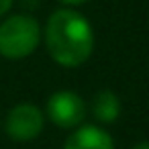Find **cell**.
Here are the masks:
<instances>
[{
  "instance_id": "5b68a950",
  "label": "cell",
  "mask_w": 149,
  "mask_h": 149,
  "mask_svg": "<svg viewBox=\"0 0 149 149\" xmlns=\"http://www.w3.org/2000/svg\"><path fill=\"white\" fill-rule=\"evenodd\" d=\"M63 149H114L112 137L96 125L78 127L63 143Z\"/></svg>"
},
{
  "instance_id": "ba28073f",
  "label": "cell",
  "mask_w": 149,
  "mask_h": 149,
  "mask_svg": "<svg viewBox=\"0 0 149 149\" xmlns=\"http://www.w3.org/2000/svg\"><path fill=\"white\" fill-rule=\"evenodd\" d=\"M61 4H68V6H80L84 2H88V0H59Z\"/></svg>"
},
{
  "instance_id": "7a4b0ae2",
  "label": "cell",
  "mask_w": 149,
  "mask_h": 149,
  "mask_svg": "<svg viewBox=\"0 0 149 149\" xmlns=\"http://www.w3.org/2000/svg\"><path fill=\"white\" fill-rule=\"evenodd\" d=\"M41 41V27L31 15H13L0 23V55L23 59L31 55Z\"/></svg>"
},
{
  "instance_id": "3957f363",
  "label": "cell",
  "mask_w": 149,
  "mask_h": 149,
  "mask_svg": "<svg viewBox=\"0 0 149 149\" xmlns=\"http://www.w3.org/2000/svg\"><path fill=\"white\" fill-rule=\"evenodd\" d=\"M47 116L51 123H55L61 129L80 127L82 120L86 118V102L78 92L59 90L51 94L47 100Z\"/></svg>"
},
{
  "instance_id": "52a82bcc",
  "label": "cell",
  "mask_w": 149,
  "mask_h": 149,
  "mask_svg": "<svg viewBox=\"0 0 149 149\" xmlns=\"http://www.w3.org/2000/svg\"><path fill=\"white\" fill-rule=\"evenodd\" d=\"M13 6V0H0V17H4Z\"/></svg>"
},
{
  "instance_id": "6da1fadb",
  "label": "cell",
  "mask_w": 149,
  "mask_h": 149,
  "mask_svg": "<svg viewBox=\"0 0 149 149\" xmlns=\"http://www.w3.org/2000/svg\"><path fill=\"white\" fill-rule=\"evenodd\" d=\"M45 45L51 59L61 68H80L94 49L92 25L76 10L59 8L47 19Z\"/></svg>"
},
{
  "instance_id": "8992f818",
  "label": "cell",
  "mask_w": 149,
  "mask_h": 149,
  "mask_svg": "<svg viewBox=\"0 0 149 149\" xmlns=\"http://www.w3.org/2000/svg\"><path fill=\"white\" fill-rule=\"evenodd\" d=\"M92 114L98 123H114L120 116V98L108 88L96 92L92 100Z\"/></svg>"
},
{
  "instance_id": "9c48e42d",
  "label": "cell",
  "mask_w": 149,
  "mask_h": 149,
  "mask_svg": "<svg viewBox=\"0 0 149 149\" xmlns=\"http://www.w3.org/2000/svg\"><path fill=\"white\" fill-rule=\"evenodd\" d=\"M133 149H149V141H141V143H137Z\"/></svg>"
},
{
  "instance_id": "277c9868",
  "label": "cell",
  "mask_w": 149,
  "mask_h": 149,
  "mask_svg": "<svg viewBox=\"0 0 149 149\" xmlns=\"http://www.w3.org/2000/svg\"><path fill=\"white\" fill-rule=\"evenodd\" d=\"M45 127L43 112L35 104H17L6 116V135L13 141H33Z\"/></svg>"
}]
</instances>
